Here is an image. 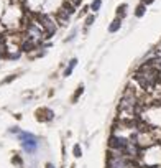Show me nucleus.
Segmentation results:
<instances>
[{
    "label": "nucleus",
    "mask_w": 161,
    "mask_h": 168,
    "mask_svg": "<svg viewBox=\"0 0 161 168\" xmlns=\"http://www.w3.org/2000/svg\"><path fill=\"white\" fill-rule=\"evenodd\" d=\"M159 79H161V71L158 68H155V66H151V64H146V63H145V66H143L140 71H136V74H135V81L145 91L156 87L158 82H159Z\"/></svg>",
    "instance_id": "f257e3e1"
},
{
    "label": "nucleus",
    "mask_w": 161,
    "mask_h": 168,
    "mask_svg": "<svg viewBox=\"0 0 161 168\" xmlns=\"http://www.w3.org/2000/svg\"><path fill=\"white\" fill-rule=\"evenodd\" d=\"M35 17H36L38 25L43 28L44 38H51L56 31H58V23H56V20L51 15H48L46 12H38Z\"/></svg>",
    "instance_id": "f03ea898"
},
{
    "label": "nucleus",
    "mask_w": 161,
    "mask_h": 168,
    "mask_svg": "<svg viewBox=\"0 0 161 168\" xmlns=\"http://www.w3.org/2000/svg\"><path fill=\"white\" fill-rule=\"evenodd\" d=\"M17 137H18L20 143H22V148L25 150L26 153H35L38 150V137L36 135H33L31 132H25V130H20L18 134H17Z\"/></svg>",
    "instance_id": "7ed1b4c3"
},
{
    "label": "nucleus",
    "mask_w": 161,
    "mask_h": 168,
    "mask_svg": "<svg viewBox=\"0 0 161 168\" xmlns=\"http://www.w3.org/2000/svg\"><path fill=\"white\" fill-rule=\"evenodd\" d=\"M36 119L40 122H51L54 119V112L50 107H40L36 110Z\"/></svg>",
    "instance_id": "20e7f679"
},
{
    "label": "nucleus",
    "mask_w": 161,
    "mask_h": 168,
    "mask_svg": "<svg viewBox=\"0 0 161 168\" xmlns=\"http://www.w3.org/2000/svg\"><path fill=\"white\" fill-rule=\"evenodd\" d=\"M77 66V58H71L68 61V66L64 68V73H62V76L64 78H69V76L72 74V71H74V68Z\"/></svg>",
    "instance_id": "39448f33"
},
{
    "label": "nucleus",
    "mask_w": 161,
    "mask_h": 168,
    "mask_svg": "<svg viewBox=\"0 0 161 168\" xmlns=\"http://www.w3.org/2000/svg\"><path fill=\"white\" fill-rule=\"evenodd\" d=\"M122 22H123L122 18L115 17V18L110 22V25H108V33H117V31L122 28Z\"/></svg>",
    "instance_id": "423d86ee"
},
{
    "label": "nucleus",
    "mask_w": 161,
    "mask_h": 168,
    "mask_svg": "<svg viewBox=\"0 0 161 168\" xmlns=\"http://www.w3.org/2000/svg\"><path fill=\"white\" fill-rule=\"evenodd\" d=\"M8 53V46H7V40L3 36H0V59H3Z\"/></svg>",
    "instance_id": "0eeeda50"
},
{
    "label": "nucleus",
    "mask_w": 161,
    "mask_h": 168,
    "mask_svg": "<svg viewBox=\"0 0 161 168\" xmlns=\"http://www.w3.org/2000/svg\"><path fill=\"white\" fill-rule=\"evenodd\" d=\"M127 10H128V5H127V3H122V5H118L117 7V17L123 20L125 17H127Z\"/></svg>",
    "instance_id": "6e6552de"
},
{
    "label": "nucleus",
    "mask_w": 161,
    "mask_h": 168,
    "mask_svg": "<svg viewBox=\"0 0 161 168\" xmlns=\"http://www.w3.org/2000/svg\"><path fill=\"white\" fill-rule=\"evenodd\" d=\"M145 13H146V5L145 3H138L135 8V17L136 18H141V17H145Z\"/></svg>",
    "instance_id": "1a4fd4ad"
},
{
    "label": "nucleus",
    "mask_w": 161,
    "mask_h": 168,
    "mask_svg": "<svg viewBox=\"0 0 161 168\" xmlns=\"http://www.w3.org/2000/svg\"><path fill=\"white\" fill-rule=\"evenodd\" d=\"M100 7H102V0H92V2H90V5H89V10L92 13H97L100 10Z\"/></svg>",
    "instance_id": "9d476101"
},
{
    "label": "nucleus",
    "mask_w": 161,
    "mask_h": 168,
    "mask_svg": "<svg viewBox=\"0 0 161 168\" xmlns=\"http://www.w3.org/2000/svg\"><path fill=\"white\" fill-rule=\"evenodd\" d=\"M94 22H96V13H89V15L86 17V22H84V25H86V30H87L89 26H92Z\"/></svg>",
    "instance_id": "9b49d317"
},
{
    "label": "nucleus",
    "mask_w": 161,
    "mask_h": 168,
    "mask_svg": "<svg viewBox=\"0 0 161 168\" xmlns=\"http://www.w3.org/2000/svg\"><path fill=\"white\" fill-rule=\"evenodd\" d=\"M82 94H84V84H79L77 89H76V92H74V96H72V102H76Z\"/></svg>",
    "instance_id": "f8f14e48"
},
{
    "label": "nucleus",
    "mask_w": 161,
    "mask_h": 168,
    "mask_svg": "<svg viewBox=\"0 0 161 168\" xmlns=\"http://www.w3.org/2000/svg\"><path fill=\"white\" fill-rule=\"evenodd\" d=\"M76 36H77V28H72V31L69 33V36L66 38V43H71V41H74Z\"/></svg>",
    "instance_id": "ddd939ff"
},
{
    "label": "nucleus",
    "mask_w": 161,
    "mask_h": 168,
    "mask_svg": "<svg viewBox=\"0 0 161 168\" xmlns=\"http://www.w3.org/2000/svg\"><path fill=\"white\" fill-rule=\"evenodd\" d=\"M72 152H74V157H76V158H79V157L82 155V148H80V145H79V143H76V145H74Z\"/></svg>",
    "instance_id": "4468645a"
},
{
    "label": "nucleus",
    "mask_w": 161,
    "mask_h": 168,
    "mask_svg": "<svg viewBox=\"0 0 161 168\" xmlns=\"http://www.w3.org/2000/svg\"><path fill=\"white\" fill-rule=\"evenodd\" d=\"M13 163H17L18 166H23V162L20 160V157H18V155H17V157H13Z\"/></svg>",
    "instance_id": "2eb2a0df"
},
{
    "label": "nucleus",
    "mask_w": 161,
    "mask_h": 168,
    "mask_svg": "<svg viewBox=\"0 0 161 168\" xmlns=\"http://www.w3.org/2000/svg\"><path fill=\"white\" fill-rule=\"evenodd\" d=\"M8 132H10V134H18V132H20V127H17V125H15V127H12V129H8Z\"/></svg>",
    "instance_id": "dca6fc26"
},
{
    "label": "nucleus",
    "mask_w": 161,
    "mask_h": 168,
    "mask_svg": "<svg viewBox=\"0 0 161 168\" xmlns=\"http://www.w3.org/2000/svg\"><path fill=\"white\" fill-rule=\"evenodd\" d=\"M90 10H89V5H86V7H82V10H80V13H82V15H87V13H89Z\"/></svg>",
    "instance_id": "f3484780"
},
{
    "label": "nucleus",
    "mask_w": 161,
    "mask_h": 168,
    "mask_svg": "<svg viewBox=\"0 0 161 168\" xmlns=\"http://www.w3.org/2000/svg\"><path fill=\"white\" fill-rule=\"evenodd\" d=\"M153 2H155V0H143V2H141V3H145V5H146V7H148V5H151V3H153Z\"/></svg>",
    "instance_id": "a211bd4d"
},
{
    "label": "nucleus",
    "mask_w": 161,
    "mask_h": 168,
    "mask_svg": "<svg viewBox=\"0 0 161 168\" xmlns=\"http://www.w3.org/2000/svg\"><path fill=\"white\" fill-rule=\"evenodd\" d=\"M69 2H71V3H72V5H76V7H77V5H79V3H80V2H82V0H69Z\"/></svg>",
    "instance_id": "6ab92c4d"
},
{
    "label": "nucleus",
    "mask_w": 161,
    "mask_h": 168,
    "mask_svg": "<svg viewBox=\"0 0 161 168\" xmlns=\"http://www.w3.org/2000/svg\"><path fill=\"white\" fill-rule=\"evenodd\" d=\"M44 168H54V165H53V163H46V166H44Z\"/></svg>",
    "instance_id": "aec40b11"
}]
</instances>
